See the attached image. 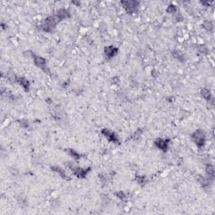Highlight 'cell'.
<instances>
[{"label": "cell", "mask_w": 215, "mask_h": 215, "mask_svg": "<svg viewBox=\"0 0 215 215\" xmlns=\"http://www.w3.org/2000/svg\"><path fill=\"white\" fill-rule=\"evenodd\" d=\"M66 152L69 153V155L72 158H74L75 160H79L81 157H82V155L81 154H79V153H77L76 151V150H74L73 149H68L66 150Z\"/></svg>", "instance_id": "cell-15"}, {"label": "cell", "mask_w": 215, "mask_h": 215, "mask_svg": "<svg viewBox=\"0 0 215 215\" xmlns=\"http://www.w3.org/2000/svg\"><path fill=\"white\" fill-rule=\"evenodd\" d=\"M19 124H20L21 126H23L24 128H27V127H28V120H23V119H21V120H19Z\"/></svg>", "instance_id": "cell-21"}, {"label": "cell", "mask_w": 215, "mask_h": 215, "mask_svg": "<svg viewBox=\"0 0 215 215\" xmlns=\"http://www.w3.org/2000/svg\"><path fill=\"white\" fill-rule=\"evenodd\" d=\"M176 11H177V8L173 4H170L167 9V12L169 14H174V13H176Z\"/></svg>", "instance_id": "cell-20"}, {"label": "cell", "mask_w": 215, "mask_h": 215, "mask_svg": "<svg viewBox=\"0 0 215 215\" xmlns=\"http://www.w3.org/2000/svg\"><path fill=\"white\" fill-rule=\"evenodd\" d=\"M172 55H173V56L175 57V58H176V59L179 60L180 62H182V61H184L183 55H182V53H181V52L175 51L172 52Z\"/></svg>", "instance_id": "cell-19"}, {"label": "cell", "mask_w": 215, "mask_h": 215, "mask_svg": "<svg viewBox=\"0 0 215 215\" xmlns=\"http://www.w3.org/2000/svg\"><path fill=\"white\" fill-rule=\"evenodd\" d=\"M203 27L205 30H207L208 31H211L212 30H213V23L210 22V21H205L204 23L203 24Z\"/></svg>", "instance_id": "cell-17"}, {"label": "cell", "mask_w": 215, "mask_h": 215, "mask_svg": "<svg viewBox=\"0 0 215 215\" xmlns=\"http://www.w3.org/2000/svg\"><path fill=\"white\" fill-rule=\"evenodd\" d=\"M120 4L125 8V9L129 14H133L135 13L137 9L139 7V2L136 1V0H131V1H121Z\"/></svg>", "instance_id": "cell-5"}, {"label": "cell", "mask_w": 215, "mask_h": 215, "mask_svg": "<svg viewBox=\"0 0 215 215\" xmlns=\"http://www.w3.org/2000/svg\"><path fill=\"white\" fill-rule=\"evenodd\" d=\"M104 56L107 59H112L113 57H115L118 53V48L113 46V45H109V46H106L104 48Z\"/></svg>", "instance_id": "cell-8"}, {"label": "cell", "mask_w": 215, "mask_h": 215, "mask_svg": "<svg viewBox=\"0 0 215 215\" xmlns=\"http://www.w3.org/2000/svg\"><path fill=\"white\" fill-rule=\"evenodd\" d=\"M101 132H102V134H103L110 142L116 144V145H119V144H120V141H119V139H118V136L116 133L111 131V130L108 129H103L101 130Z\"/></svg>", "instance_id": "cell-6"}, {"label": "cell", "mask_w": 215, "mask_h": 215, "mask_svg": "<svg viewBox=\"0 0 215 215\" xmlns=\"http://www.w3.org/2000/svg\"><path fill=\"white\" fill-rule=\"evenodd\" d=\"M56 16L60 22V21H62L66 19H69L71 17V14H70L69 10H67L66 9H61L57 11Z\"/></svg>", "instance_id": "cell-10"}, {"label": "cell", "mask_w": 215, "mask_h": 215, "mask_svg": "<svg viewBox=\"0 0 215 215\" xmlns=\"http://www.w3.org/2000/svg\"><path fill=\"white\" fill-rule=\"evenodd\" d=\"M201 96L205 100H207L208 102L212 100V93L210 90L207 88V87H203V89L201 90Z\"/></svg>", "instance_id": "cell-13"}, {"label": "cell", "mask_w": 215, "mask_h": 215, "mask_svg": "<svg viewBox=\"0 0 215 215\" xmlns=\"http://www.w3.org/2000/svg\"><path fill=\"white\" fill-rule=\"evenodd\" d=\"M198 182L200 183V185H201L202 187L206 188V187H208L210 186V183H211L212 180L210 179V178H208V177H199L198 178Z\"/></svg>", "instance_id": "cell-12"}, {"label": "cell", "mask_w": 215, "mask_h": 215, "mask_svg": "<svg viewBox=\"0 0 215 215\" xmlns=\"http://www.w3.org/2000/svg\"><path fill=\"white\" fill-rule=\"evenodd\" d=\"M115 194L116 197H118L120 200L122 201H125L127 199V195L125 194V192H124L123 191H118V192H115Z\"/></svg>", "instance_id": "cell-16"}, {"label": "cell", "mask_w": 215, "mask_h": 215, "mask_svg": "<svg viewBox=\"0 0 215 215\" xmlns=\"http://www.w3.org/2000/svg\"><path fill=\"white\" fill-rule=\"evenodd\" d=\"M66 166L69 167L70 170L72 171V172L75 174V176L79 177V178H84V177H86L87 173H88L91 170L90 167H88V168H81V167L74 166V165L72 163H66Z\"/></svg>", "instance_id": "cell-4"}, {"label": "cell", "mask_w": 215, "mask_h": 215, "mask_svg": "<svg viewBox=\"0 0 215 215\" xmlns=\"http://www.w3.org/2000/svg\"><path fill=\"white\" fill-rule=\"evenodd\" d=\"M192 140L195 143V145L198 146V148L202 149L206 142V136H205L204 132L202 129H197L196 131L192 133L191 136Z\"/></svg>", "instance_id": "cell-2"}, {"label": "cell", "mask_w": 215, "mask_h": 215, "mask_svg": "<svg viewBox=\"0 0 215 215\" xmlns=\"http://www.w3.org/2000/svg\"><path fill=\"white\" fill-rule=\"evenodd\" d=\"M51 170L57 172L61 177H62L63 179H65V180H70V177L66 175L65 171L63 170L62 168H61L60 167H56V166H55V167H51Z\"/></svg>", "instance_id": "cell-11"}, {"label": "cell", "mask_w": 215, "mask_h": 215, "mask_svg": "<svg viewBox=\"0 0 215 215\" xmlns=\"http://www.w3.org/2000/svg\"><path fill=\"white\" fill-rule=\"evenodd\" d=\"M136 182L139 184H140V185H144V184L147 182L146 177H144V176H136Z\"/></svg>", "instance_id": "cell-18"}, {"label": "cell", "mask_w": 215, "mask_h": 215, "mask_svg": "<svg viewBox=\"0 0 215 215\" xmlns=\"http://www.w3.org/2000/svg\"><path fill=\"white\" fill-rule=\"evenodd\" d=\"M206 173L208 175V178H210L212 181L213 180V178H214V168L210 164H208L206 166Z\"/></svg>", "instance_id": "cell-14"}, {"label": "cell", "mask_w": 215, "mask_h": 215, "mask_svg": "<svg viewBox=\"0 0 215 215\" xmlns=\"http://www.w3.org/2000/svg\"><path fill=\"white\" fill-rule=\"evenodd\" d=\"M59 23V20L57 19L56 15H52L46 18L45 20L43 21L41 24V28L43 31L47 32V33H52L56 28V24Z\"/></svg>", "instance_id": "cell-1"}, {"label": "cell", "mask_w": 215, "mask_h": 215, "mask_svg": "<svg viewBox=\"0 0 215 215\" xmlns=\"http://www.w3.org/2000/svg\"><path fill=\"white\" fill-rule=\"evenodd\" d=\"M30 53H31L30 55H31L32 58L34 60V63H35V66H38L39 68H41L43 72L48 73V74H51L50 70H49L48 66H47L46 60H45V58L41 57V56H37V55H35V53H33V52L30 51Z\"/></svg>", "instance_id": "cell-3"}, {"label": "cell", "mask_w": 215, "mask_h": 215, "mask_svg": "<svg viewBox=\"0 0 215 215\" xmlns=\"http://www.w3.org/2000/svg\"><path fill=\"white\" fill-rule=\"evenodd\" d=\"M14 82L19 84L25 91H29L30 87V83L29 80L24 78L23 76H14Z\"/></svg>", "instance_id": "cell-9"}, {"label": "cell", "mask_w": 215, "mask_h": 215, "mask_svg": "<svg viewBox=\"0 0 215 215\" xmlns=\"http://www.w3.org/2000/svg\"><path fill=\"white\" fill-rule=\"evenodd\" d=\"M154 145L160 150L164 152L167 151L168 147H169V139H165L162 138H157L154 141Z\"/></svg>", "instance_id": "cell-7"}]
</instances>
